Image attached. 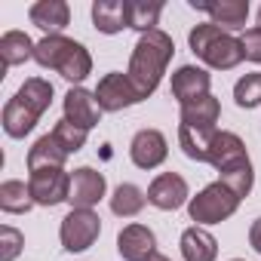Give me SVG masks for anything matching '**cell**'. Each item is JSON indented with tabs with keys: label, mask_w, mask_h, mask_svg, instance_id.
Wrapping results in <instances>:
<instances>
[{
	"label": "cell",
	"mask_w": 261,
	"mask_h": 261,
	"mask_svg": "<svg viewBox=\"0 0 261 261\" xmlns=\"http://www.w3.org/2000/svg\"><path fill=\"white\" fill-rule=\"evenodd\" d=\"M209 86H212V74L206 68H197V65H181L175 68L172 74V98L178 105H191L203 95H209Z\"/></svg>",
	"instance_id": "15"
},
{
	"label": "cell",
	"mask_w": 261,
	"mask_h": 261,
	"mask_svg": "<svg viewBox=\"0 0 261 261\" xmlns=\"http://www.w3.org/2000/svg\"><path fill=\"white\" fill-rule=\"evenodd\" d=\"M230 261H246V258H230Z\"/></svg>",
	"instance_id": "35"
},
{
	"label": "cell",
	"mask_w": 261,
	"mask_h": 261,
	"mask_svg": "<svg viewBox=\"0 0 261 261\" xmlns=\"http://www.w3.org/2000/svg\"><path fill=\"white\" fill-rule=\"evenodd\" d=\"M95 101H98V108H101V111L117 114V111H126V108L139 105L142 98H139V92H136L133 80H129L126 74L111 71V74H105V77L98 80V86H95Z\"/></svg>",
	"instance_id": "8"
},
{
	"label": "cell",
	"mask_w": 261,
	"mask_h": 261,
	"mask_svg": "<svg viewBox=\"0 0 261 261\" xmlns=\"http://www.w3.org/2000/svg\"><path fill=\"white\" fill-rule=\"evenodd\" d=\"M28 188H31V197L37 206H59V203H68L71 197V172L65 169H34L31 178H28Z\"/></svg>",
	"instance_id": "7"
},
{
	"label": "cell",
	"mask_w": 261,
	"mask_h": 261,
	"mask_svg": "<svg viewBox=\"0 0 261 261\" xmlns=\"http://www.w3.org/2000/svg\"><path fill=\"white\" fill-rule=\"evenodd\" d=\"M28 19L46 37H53V34H62L71 25V7L65 0H37V4H31V10H28Z\"/></svg>",
	"instance_id": "17"
},
{
	"label": "cell",
	"mask_w": 261,
	"mask_h": 261,
	"mask_svg": "<svg viewBox=\"0 0 261 261\" xmlns=\"http://www.w3.org/2000/svg\"><path fill=\"white\" fill-rule=\"evenodd\" d=\"M53 83L43 77H28L19 92L4 105V133L10 139H25L31 129L37 126V120L49 111L53 105Z\"/></svg>",
	"instance_id": "2"
},
{
	"label": "cell",
	"mask_w": 261,
	"mask_h": 261,
	"mask_svg": "<svg viewBox=\"0 0 261 261\" xmlns=\"http://www.w3.org/2000/svg\"><path fill=\"white\" fill-rule=\"evenodd\" d=\"M53 136H56V142L65 148V154L71 157V154H77V151H83V145H86V129H80V126H74L71 120H59L56 126H53Z\"/></svg>",
	"instance_id": "29"
},
{
	"label": "cell",
	"mask_w": 261,
	"mask_h": 261,
	"mask_svg": "<svg viewBox=\"0 0 261 261\" xmlns=\"http://www.w3.org/2000/svg\"><path fill=\"white\" fill-rule=\"evenodd\" d=\"M218 181H224V185L240 197V200H243V197H249V194H252V185H255L252 160H243V163H237V166H230V169L218 172Z\"/></svg>",
	"instance_id": "27"
},
{
	"label": "cell",
	"mask_w": 261,
	"mask_h": 261,
	"mask_svg": "<svg viewBox=\"0 0 261 261\" xmlns=\"http://www.w3.org/2000/svg\"><path fill=\"white\" fill-rule=\"evenodd\" d=\"M240 197L224 185V181H212V185H206L197 197H191V203H188V215H191V221H197L200 227H206V224H221V221H227L237 209H240Z\"/></svg>",
	"instance_id": "5"
},
{
	"label": "cell",
	"mask_w": 261,
	"mask_h": 261,
	"mask_svg": "<svg viewBox=\"0 0 261 261\" xmlns=\"http://www.w3.org/2000/svg\"><path fill=\"white\" fill-rule=\"evenodd\" d=\"M92 25L101 34H120L123 28H129L126 0H95L92 4Z\"/></svg>",
	"instance_id": "20"
},
{
	"label": "cell",
	"mask_w": 261,
	"mask_h": 261,
	"mask_svg": "<svg viewBox=\"0 0 261 261\" xmlns=\"http://www.w3.org/2000/svg\"><path fill=\"white\" fill-rule=\"evenodd\" d=\"M108 194V181H105V172L92 169V166H80L71 172V209H92L105 200Z\"/></svg>",
	"instance_id": "11"
},
{
	"label": "cell",
	"mask_w": 261,
	"mask_h": 261,
	"mask_svg": "<svg viewBox=\"0 0 261 261\" xmlns=\"http://www.w3.org/2000/svg\"><path fill=\"white\" fill-rule=\"evenodd\" d=\"M117 252L123 261H151L157 255V237L148 224H126L117 233Z\"/></svg>",
	"instance_id": "14"
},
{
	"label": "cell",
	"mask_w": 261,
	"mask_h": 261,
	"mask_svg": "<svg viewBox=\"0 0 261 261\" xmlns=\"http://www.w3.org/2000/svg\"><path fill=\"white\" fill-rule=\"evenodd\" d=\"M178 246H181V258L185 261H215L218 258V240L200 224L188 227L181 233Z\"/></svg>",
	"instance_id": "18"
},
{
	"label": "cell",
	"mask_w": 261,
	"mask_h": 261,
	"mask_svg": "<svg viewBox=\"0 0 261 261\" xmlns=\"http://www.w3.org/2000/svg\"><path fill=\"white\" fill-rule=\"evenodd\" d=\"M169 157V142L160 129H139L129 142V160L139 169H157Z\"/></svg>",
	"instance_id": "10"
},
{
	"label": "cell",
	"mask_w": 261,
	"mask_h": 261,
	"mask_svg": "<svg viewBox=\"0 0 261 261\" xmlns=\"http://www.w3.org/2000/svg\"><path fill=\"white\" fill-rule=\"evenodd\" d=\"M148 203L160 212H175L181 206L191 203V191L188 181L178 172H160L151 185H148Z\"/></svg>",
	"instance_id": "9"
},
{
	"label": "cell",
	"mask_w": 261,
	"mask_h": 261,
	"mask_svg": "<svg viewBox=\"0 0 261 261\" xmlns=\"http://www.w3.org/2000/svg\"><path fill=\"white\" fill-rule=\"evenodd\" d=\"M212 136H215V129H194V126H181L178 123V145H181L185 157L194 160V163H209Z\"/></svg>",
	"instance_id": "24"
},
{
	"label": "cell",
	"mask_w": 261,
	"mask_h": 261,
	"mask_svg": "<svg viewBox=\"0 0 261 261\" xmlns=\"http://www.w3.org/2000/svg\"><path fill=\"white\" fill-rule=\"evenodd\" d=\"M233 101L240 108H258L261 105V71H252V74H243L237 83H233Z\"/></svg>",
	"instance_id": "28"
},
{
	"label": "cell",
	"mask_w": 261,
	"mask_h": 261,
	"mask_svg": "<svg viewBox=\"0 0 261 261\" xmlns=\"http://www.w3.org/2000/svg\"><path fill=\"white\" fill-rule=\"evenodd\" d=\"M249 160L246 154V142L237 133H227V129H215L212 145H209V163L215 166V172H224L237 163Z\"/></svg>",
	"instance_id": "16"
},
{
	"label": "cell",
	"mask_w": 261,
	"mask_h": 261,
	"mask_svg": "<svg viewBox=\"0 0 261 261\" xmlns=\"http://www.w3.org/2000/svg\"><path fill=\"white\" fill-rule=\"evenodd\" d=\"M65 160H68V154H65V148L56 142L53 133L40 136V139L28 148V169H31V172H34V169H65Z\"/></svg>",
	"instance_id": "19"
},
{
	"label": "cell",
	"mask_w": 261,
	"mask_h": 261,
	"mask_svg": "<svg viewBox=\"0 0 261 261\" xmlns=\"http://www.w3.org/2000/svg\"><path fill=\"white\" fill-rule=\"evenodd\" d=\"M34 49H37V43L25 31H7L0 37V59H4V68L25 65L28 59H34Z\"/></svg>",
	"instance_id": "23"
},
{
	"label": "cell",
	"mask_w": 261,
	"mask_h": 261,
	"mask_svg": "<svg viewBox=\"0 0 261 261\" xmlns=\"http://www.w3.org/2000/svg\"><path fill=\"white\" fill-rule=\"evenodd\" d=\"M188 46L206 68H215V71H233L243 62L240 37H233L230 31H224L212 22L194 25L191 34H188Z\"/></svg>",
	"instance_id": "4"
},
{
	"label": "cell",
	"mask_w": 261,
	"mask_h": 261,
	"mask_svg": "<svg viewBox=\"0 0 261 261\" xmlns=\"http://www.w3.org/2000/svg\"><path fill=\"white\" fill-rule=\"evenodd\" d=\"M191 10L206 13L212 25L224 28V31H240L246 28L249 19V0H215V4H206V0H191Z\"/></svg>",
	"instance_id": "12"
},
{
	"label": "cell",
	"mask_w": 261,
	"mask_h": 261,
	"mask_svg": "<svg viewBox=\"0 0 261 261\" xmlns=\"http://www.w3.org/2000/svg\"><path fill=\"white\" fill-rule=\"evenodd\" d=\"M62 108H65V120H71L74 126L86 129V133L101 123V114H105V111L98 108V101H95V92H89V89H83V86H71V89L65 92Z\"/></svg>",
	"instance_id": "13"
},
{
	"label": "cell",
	"mask_w": 261,
	"mask_h": 261,
	"mask_svg": "<svg viewBox=\"0 0 261 261\" xmlns=\"http://www.w3.org/2000/svg\"><path fill=\"white\" fill-rule=\"evenodd\" d=\"M151 261H172V258H166V255H160V252H157V255H154Z\"/></svg>",
	"instance_id": "33"
},
{
	"label": "cell",
	"mask_w": 261,
	"mask_h": 261,
	"mask_svg": "<svg viewBox=\"0 0 261 261\" xmlns=\"http://www.w3.org/2000/svg\"><path fill=\"white\" fill-rule=\"evenodd\" d=\"M249 246L261 255V215L252 221V227H249Z\"/></svg>",
	"instance_id": "32"
},
{
	"label": "cell",
	"mask_w": 261,
	"mask_h": 261,
	"mask_svg": "<svg viewBox=\"0 0 261 261\" xmlns=\"http://www.w3.org/2000/svg\"><path fill=\"white\" fill-rule=\"evenodd\" d=\"M101 233V218L92 209H71L59 224V240L68 252H86Z\"/></svg>",
	"instance_id": "6"
},
{
	"label": "cell",
	"mask_w": 261,
	"mask_h": 261,
	"mask_svg": "<svg viewBox=\"0 0 261 261\" xmlns=\"http://www.w3.org/2000/svg\"><path fill=\"white\" fill-rule=\"evenodd\" d=\"M258 25H261V7H258Z\"/></svg>",
	"instance_id": "34"
},
{
	"label": "cell",
	"mask_w": 261,
	"mask_h": 261,
	"mask_svg": "<svg viewBox=\"0 0 261 261\" xmlns=\"http://www.w3.org/2000/svg\"><path fill=\"white\" fill-rule=\"evenodd\" d=\"M160 13H163L160 0H151V4H145V0H126L129 28H136L142 34H148V31H154L160 25Z\"/></svg>",
	"instance_id": "26"
},
{
	"label": "cell",
	"mask_w": 261,
	"mask_h": 261,
	"mask_svg": "<svg viewBox=\"0 0 261 261\" xmlns=\"http://www.w3.org/2000/svg\"><path fill=\"white\" fill-rule=\"evenodd\" d=\"M181 126H194V129H215V123H218V117H221V105H218V98L209 92V95H203V98H197V101H191V105H181Z\"/></svg>",
	"instance_id": "21"
},
{
	"label": "cell",
	"mask_w": 261,
	"mask_h": 261,
	"mask_svg": "<svg viewBox=\"0 0 261 261\" xmlns=\"http://www.w3.org/2000/svg\"><path fill=\"white\" fill-rule=\"evenodd\" d=\"M34 62L46 71H56L59 77H65L68 83H83L92 74V56L80 40H71L65 34H53L37 40L34 49Z\"/></svg>",
	"instance_id": "3"
},
{
	"label": "cell",
	"mask_w": 261,
	"mask_h": 261,
	"mask_svg": "<svg viewBox=\"0 0 261 261\" xmlns=\"http://www.w3.org/2000/svg\"><path fill=\"white\" fill-rule=\"evenodd\" d=\"M22 246H25L22 230H16L13 224L0 227V261H16V255L22 252Z\"/></svg>",
	"instance_id": "30"
},
{
	"label": "cell",
	"mask_w": 261,
	"mask_h": 261,
	"mask_svg": "<svg viewBox=\"0 0 261 261\" xmlns=\"http://www.w3.org/2000/svg\"><path fill=\"white\" fill-rule=\"evenodd\" d=\"M172 56H175V43H172V37L163 28H154V31H148V34H142L136 40L133 56H129L126 77L133 80V86H136L142 101L157 92V86H160L169 62H172Z\"/></svg>",
	"instance_id": "1"
},
{
	"label": "cell",
	"mask_w": 261,
	"mask_h": 261,
	"mask_svg": "<svg viewBox=\"0 0 261 261\" xmlns=\"http://www.w3.org/2000/svg\"><path fill=\"white\" fill-rule=\"evenodd\" d=\"M240 43H243V59L252 62V65H261V25L246 28V34L240 37Z\"/></svg>",
	"instance_id": "31"
},
{
	"label": "cell",
	"mask_w": 261,
	"mask_h": 261,
	"mask_svg": "<svg viewBox=\"0 0 261 261\" xmlns=\"http://www.w3.org/2000/svg\"><path fill=\"white\" fill-rule=\"evenodd\" d=\"M31 206H37V203H34L31 188L25 181L7 178L4 185H0V209H4L7 215H25V212H31Z\"/></svg>",
	"instance_id": "25"
},
{
	"label": "cell",
	"mask_w": 261,
	"mask_h": 261,
	"mask_svg": "<svg viewBox=\"0 0 261 261\" xmlns=\"http://www.w3.org/2000/svg\"><path fill=\"white\" fill-rule=\"evenodd\" d=\"M145 203H148V194L139 185H133V181L117 185L114 194H111V212L117 218H136L145 209Z\"/></svg>",
	"instance_id": "22"
}]
</instances>
